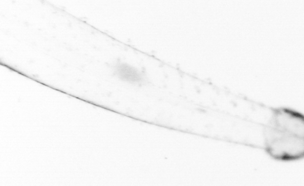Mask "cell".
<instances>
[{
	"label": "cell",
	"mask_w": 304,
	"mask_h": 186,
	"mask_svg": "<svg viewBox=\"0 0 304 186\" xmlns=\"http://www.w3.org/2000/svg\"><path fill=\"white\" fill-rule=\"evenodd\" d=\"M116 66L121 79L131 83H138L142 80V74L136 67L125 62L119 63Z\"/></svg>",
	"instance_id": "obj_1"
}]
</instances>
